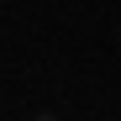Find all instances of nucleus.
I'll use <instances>...</instances> for the list:
<instances>
[{"label":"nucleus","instance_id":"f257e3e1","mask_svg":"<svg viewBox=\"0 0 121 121\" xmlns=\"http://www.w3.org/2000/svg\"><path fill=\"white\" fill-rule=\"evenodd\" d=\"M32 121H58V116H48V111H37V116H32Z\"/></svg>","mask_w":121,"mask_h":121}]
</instances>
